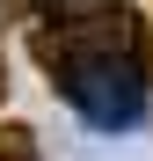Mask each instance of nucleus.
I'll return each instance as SVG.
<instances>
[{
	"label": "nucleus",
	"instance_id": "f257e3e1",
	"mask_svg": "<svg viewBox=\"0 0 153 161\" xmlns=\"http://www.w3.org/2000/svg\"><path fill=\"white\" fill-rule=\"evenodd\" d=\"M51 88L66 95V110L88 132H139L153 110V80L131 51L117 44H73L51 59Z\"/></svg>",
	"mask_w": 153,
	"mask_h": 161
}]
</instances>
